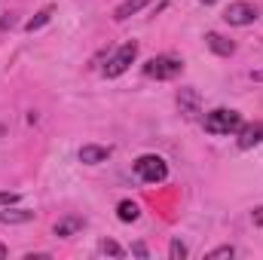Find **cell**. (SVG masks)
<instances>
[{
    "label": "cell",
    "mask_w": 263,
    "mask_h": 260,
    "mask_svg": "<svg viewBox=\"0 0 263 260\" xmlns=\"http://www.w3.org/2000/svg\"><path fill=\"white\" fill-rule=\"evenodd\" d=\"M202 126L208 135H233V132L242 129V114L239 110H227V107H217L211 114H205Z\"/></svg>",
    "instance_id": "cell-1"
},
{
    "label": "cell",
    "mask_w": 263,
    "mask_h": 260,
    "mask_svg": "<svg viewBox=\"0 0 263 260\" xmlns=\"http://www.w3.org/2000/svg\"><path fill=\"white\" fill-rule=\"evenodd\" d=\"M135 175H138L141 181H147V184H159V181H165V178H168V165H165V159H162V156L144 153V156H138V159H135Z\"/></svg>",
    "instance_id": "cell-2"
},
{
    "label": "cell",
    "mask_w": 263,
    "mask_h": 260,
    "mask_svg": "<svg viewBox=\"0 0 263 260\" xmlns=\"http://www.w3.org/2000/svg\"><path fill=\"white\" fill-rule=\"evenodd\" d=\"M184 70V62L181 59H172V55H156L144 65V77L150 80H175L178 73Z\"/></svg>",
    "instance_id": "cell-3"
},
{
    "label": "cell",
    "mask_w": 263,
    "mask_h": 260,
    "mask_svg": "<svg viewBox=\"0 0 263 260\" xmlns=\"http://www.w3.org/2000/svg\"><path fill=\"white\" fill-rule=\"evenodd\" d=\"M135 59H138V43H135V40H129V43H123V46L114 52V59L104 65V77H110V80H114V77L126 73Z\"/></svg>",
    "instance_id": "cell-4"
},
{
    "label": "cell",
    "mask_w": 263,
    "mask_h": 260,
    "mask_svg": "<svg viewBox=\"0 0 263 260\" xmlns=\"http://www.w3.org/2000/svg\"><path fill=\"white\" fill-rule=\"evenodd\" d=\"M223 22H227V25H233V28L254 25V22H257V9H254L251 3H245V0H239V3H230V6L223 9Z\"/></svg>",
    "instance_id": "cell-5"
},
{
    "label": "cell",
    "mask_w": 263,
    "mask_h": 260,
    "mask_svg": "<svg viewBox=\"0 0 263 260\" xmlns=\"http://www.w3.org/2000/svg\"><path fill=\"white\" fill-rule=\"evenodd\" d=\"M205 46H208L214 55H220V59H230V55L236 52V43L227 40V37L217 34V31H208V34H205Z\"/></svg>",
    "instance_id": "cell-6"
},
{
    "label": "cell",
    "mask_w": 263,
    "mask_h": 260,
    "mask_svg": "<svg viewBox=\"0 0 263 260\" xmlns=\"http://www.w3.org/2000/svg\"><path fill=\"white\" fill-rule=\"evenodd\" d=\"M257 144H263V123H251L239 129V150H251Z\"/></svg>",
    "instance_id": "cell-7"
},
{
    "label": "cell",
    "mask_w": 263,
    "mask_h": 260,
    "mask_svg": "<svg viewBox=\"0 0 263 260\" xmlns=\"http://www.w3.org/2000/svg\"><path fill=\"white\" fill-rule=\"evenodd\" d=\"M110 156V147H101V144H83L80 147V162L83 165H98Z\"/></svg>",
    "instance_id": "cell-8"
},
{
    "label": "cell",
    "mask_w": 263,
    "mask_h": 260,
    "mask_svg": "<svg viewBox=\"0 0 263 260\" xmlns=\"http://www.w3.org/2000/svg\"><path fill=\"white\" fill-rule=\"evenodd\" d=\"M83 227H86V220H83V217H77V214H70V217H62V220L52 227V233H55L59 239H70V236H77Z\"/></svg>",
    "instance_id": "cell-9"
},
{
    "label": "cell",
    "mask_w": 263,
    "mask_h": 260,
    "mask_svg": "<svg viewBox=\"0 0 263 260\" xmlns=\"http://www.w3.org/2000/svg\"><path fill=\"white\" fill-rule=\"evenodd\" d=\"M199 104H202V98H199L196 89H181L178 92V107H181V114H187V117H193V114H199Z\"/></svg>",
    "instance_id": "cell-10"
},
{
    "label": "cell",
    "mask_w": 263,
    "mask_h": 260,
    "mask_svg": "<svg viewBox=\"0 0 263 260\" xmlns=\"http://www.w3.org/2000/svg\"><path fill=\"white\" fill-rule=\"evenodd\" d=\"M147 3H150V0H126V3H120V6L114 9V18H117V22H126L129 15L141 12V9H144Z\"/></svg>",
    "instance_id": "cell-11"
},
{
    "label": "cell",
    "mask_w": 263,
    "mask_h": 260,
    "mask_svg": "<svg viewBox=\"0 0 263 260\" xmlns=\"http://www.w3.org/2000/svg\"><path fill=\"white\" fill-rule=\"evenodd\" d=\"M28 220H34V211L9 208V205H6V211H0V224H28Z\"/></svg>",
    "instance_id": "cell-12"
},
{
    "label": "cell",
    "mask_w": 263,
    "mask_h": 260,
    "mask_svg": "<svg viewBox=\"0 0 263 260\" xmlns=\"http://www.w3.org/2000/svg\"><path fill=\"white\" fill-rule=\"evenodd\" d=\"M52 15H55V6H43V9H40L34 18H28L25 31H31V34H34V31H40L43 25H49V22H52Z\"/></svg>",
    "instance_id": "cell-13"
},
{
    "label": "cell",
    "mask_w": 263,
    "mask_h": 260,
    "mask_svg": "<svg viewBox=\"0 0 263 260\" xmlns=\"http://www.w3.org/2000/svg\"><path fill=\"white\" fill-rule=\"evenodd\" d=\"M117 217H120L123 224H132V220H138V217H141V208H138V202H132V199H123V202L117 205Z\"/></svg>",
    "instance_id": "cell-14"
},
{
    "label": "cell",
    "mask_w": 263,
    "mask_h": 260,
    "mask_svg": "<svg viewBox=\"0 0 263 260\" xmlns=\"http://www.w3.org/2000/svg\"><path fill=\"white\" fill-rule=\"evenodd\" d=\"M168 257L172 260H184L187 257V245H184L181 239H172V245H168Z\"/></svg>",
    "instance_id": "cell-15"
},
{
    "label": "cell",
    "mask_w": 263,
    "mask_h": 260,
    "mask_svg": "<svg viewBox=\"0 0 263 260\" xmlns=\"http://www.w3.org/2000/svg\"><path fill=\"white\" fill-rule=\"evenodd\" d=\"M233 254H236V248H233V245H220V248L208 251V260H223V257H233Z\"/></svg>",
    "instance_id": "cell-16"
},
{
    "label": "cell",
    "mask_w": 263,
    "mask_h": 260,
    "mask_svg": "<svg viewBox=\"0 0 263 260\" xmlns=\"http://www.w3.org/2000/svg\"><path fill=\"white\" fill-rule=\"evenodd\" d=\"M101 254H110V257H123V248H120L117 242L104 239V242H101Z\"/></svg>",
    "instance_id": "cell-17"
},
{
    "label": "cell",
    "mask_w": 263,
    "mask_h": 260,
    "mask_svg": "<svg viewBox=\"0 0 263 260\" xmlns=\"http://www.w3.org/2000/svg\"><path fill=\"white\" fill-rule=\"evenodd\" d=\"M18 202V193H0V205H15Z\"/></svg>",
    "instance_id": "cell-18"
},
{
    "label": "cell",
    "mask_w": 263,
    "mask_h": 260,
    "mask_svg": "<svg viewBox=\"0 0 263 260\" xmlns=\"http://www.w3.org/2000/svg\"><path fill=\"white\" fill-rule=\"evenodd\" d=\"M251 220H254V227H263V208H254V214H251Z\"/></svg>",
    "instance_id": "cell-19"
},
{
    "label": "cell",
    "mask_w": 263,
    "mask_h": 260,
    "mask_svg": "<svg viewBox=\"0 0 263 260\" xmlns=\"http://www.w3.org/2000/svg\"><path fill=\"white\" fill-rule=\"evenodd\" d=\"M0 28L6 31V28H12V15H6V18H0Z\"/></svg>",
    "instance_id": "cell-20"
},
{
    "label": "cell",
    "mask_w": 263,
    "mask_h": 260,
    "mask_svg": "<svg viewBox=\"0 0 263 260\" xmlns=\"http://www.w3.org/2000/svg\"><path fill=\"white\" fill-rule=\"evenodd\" d=\"M132 251H135V254H138V257H147V248H144V245H135V248H132Z\"/></svg>",
    "instance_id": "cell-21"
},
{
    "label": "cell",
    "mask_w": 263,
    "mask_h": 260,
    "mask_svg": "<svg viewBox=\"0 0 263 260\" xmlns=\"http://www.w3.org/2000/svg\"><path fill=\"white\" fill-rule=\"evenodd\" d=\"M25 260H49V254H25Z\"/></svg>",
    "instance_id": "cell-22"
},
{
    "label": "cell",
    "mask_w": 263,
    "mask_h": 260,
    "mask_svg": "<svg viewBox=\"0 0 263 260\" xmlns=\"http://www.w3.org/2000/svg\"><path fill=\"white\" fill-rule=\"evenodd\" d=\"M3 257H9V251H6V245H0V260Z\"/></svg>",
    "instance_id": "cell-23"
},
{
    "label": "cell",
    "mask_w": 263,
    "mask_h": 260,
    "mask_svg": "<svg viewBox=\"0 0 263 260\" xmlns=\"http://www.w3.org/2000/svg\"><path fill=\"white\" fill-rule=\"evenodd\" d=\"M251 77H254V80H263V70H260V73H251Z\"/></svg>",
    "instance_id": "cell-24"
},
{
    "label": "cell",
    "mask_w": 263,
    "mask_h": 260,
    "mask_svg": "<svg viewBox=\"0 0 263 260\" xmlns=\"http://www.w3.org/2000/svg\"><path fill=\"white\" fill-rule=\"evenodd\" d=\"M199 3H205V6H208V3H217V0H199Z\"/></svg>",
    "instance_id": "cell-25"
}]
</instances>
